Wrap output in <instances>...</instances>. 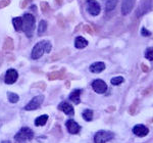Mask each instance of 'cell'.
Returning <instances> with one entry per match:
<instances>
[{
    "label": "cell",
    "instance_id": "cell-1",
    "mask_svg": "<svg viewBox=\"0 0 153 143\" xmlns=\"http://www.w3.org/2000/svg\"><path fill=\"white\" fill-rule=\"evenodd\" d=\"M52 49V45L48 40L40 41L34 46L33 50H32V58L33 60H38L40 58L44 53H49L51 52Z\"/></svg>",
    "mask_w": 153,
    "mask_h": 143
},
{
    "label": "cell",
    "instance_id": "cell-2",
    "mask_svg": "<svg viewBox=\"0 0 153 143\" xmlns=\"http://www.w3.org/2000/svg\"><path fill=\"white\" fill-rule=\"evenodd\" d=\"M35 16L31 13H27L23 18V30L27 34L28 37H32L33 35V31L35 29Z\"/></svg>",
    "mask_w": 153,
    "mask_h": 143
},
{
    "label": "cell",
    "instance_id": "cell-3",
    "mask_svg": "<svg viewBox=\"0 0 153 143\" xmlns=\"http://www.w3.org/2000/svg\"><path fill=\"white\" fill-rule=\"evenodd\" d=\"M33 137H34V132L32 131L30 128L24 127V128H22V129L19 131L18 134L16 135L14 139H16V141L18 143H25L27 141L32 140Z\"/></svg>",
    "mask_w": 153,
    "mask_h": 143
},
{
    "label": "cell",
    "instance_id": "cell-4",
    "mask_svg": "<svg viewBox=\"0 0 153 143\" xmlns=\"http://www.w3.org/2000/svg\"><path fill=\"white\" fill-rule=\"evenodd\" d=\"M114 137V134L109 131H99L94 136V143H106Z\"/></svg>",
    "mask_w": 153,
    "mask_h": 143
},
{
    "label": "cell",
    "instance_id": "cell-5",
    "mask_svg": "<svg viewBox=\"0 0 153 143\" xmlns=\"http://www.w3.org/2000/svg\"><path fill=\"white\" fill-rule=\"evenodd\" d=\"M86 7H87V11L93 16H98L101 11L100 4L98 3L96 0H87V2H86Z\"/></svg>",
    "mask_w": 153,
    "mask_h": 143
},
{
    "label": "cell",
    "instance_id": "cell-6",
    "mask_svg": "<svg viewBox=\"0 0 153 143\" xmlns=\"http://www.w3.org/2000/svg\"><path fill=\"white\" fill-rule=\"evenodd\" d=\"M44 101V96L43 95H39V96H36L34 97L33 99L30 101L28 104L25 107V109L26 110H34V109H37V108L40 107V105L43 103Z\"/></svg>",
    "mask_w": 153,
    "mask_h": 143
},
{
    "label": "cell",
    "instance_id": "cell-7",
    "mask_svg": "<svg viewBox=\"0 0 153 143\" xmlns=\"http://www.w3.org/2000/svg\"><path fill=\"white\" fill-rule=\"evenodd\" d=\"M92 88L96 93H99V94H103L107 90V85L103 80L97 79V80L93 81L92 82Z\"/></svg>",
    "mask_w": 153,
    "mask_h": 143
},
{
    "label": "cell",
    "instance_id": "cell-8",
    "mask_svg": "<svg viewBox=\"0 0 153 143\" xmlns=\"http://www.w3.org/2000/svg\"><path fill=\"white\" fill-rule=\"evenodd\" d=\"M136 0H123L122 2V13L124 16H128L132 12L135 6Z\"/></svg>",
    "mask_w": 153,
    "mask_h": 143
},
{
    "label": "cell",
    "instance_id": "cell-9",
    "mask_svg": "<svg viewBox=\"0 0 153 143\" xmlns=\"http://www.w3.org/2000/svg\"><path fill=\"white\" fill-rule=\"evenodd\" d=\"M66 129L71 134H78L81 130V126L74 120H68L66 121Z\"/></svg>",
    "mask_w": 153,
    "mask_h": 143
},
{
    "label": "cell",
    "instance_id": "cell-10",
    "mask_svg": "<svg viewBox=\"0 0 153 143\" xmlns=\"http://www.w3.org/2000/svg\"><path fill=\"white\" fill-rule=\"evenodd\" d=\"M18 77H19L18 72L16 70H13V69H9V70L6 72L4 81H5L6 84H13L16 80H18Z\"/></svg>",
    "mask_w": 153,
    "mask_h": 143
},
{
    "label": "cell",
    "instance_id": "cell-11",
    "mask_svg": "<svg viewBox=\"0 0 153 143\" xmlns=\"http://www.w3.org/2000/svg\"><path fill=\"white\" fill-rule=\"evenodd\" d=\"M133 133L139 137H144L149 133V130H148V128L145 127L144 125H137L133 128Z\"/></svg>",
    "mask_w": 153,
    "mask_h": 143
},
{
    "label": "cell",
    "instance_id": "cell-12",
    "mask_svg": "<svg viewBox=\"0 0 153 143\" xmlns=\"http://www.w3.org/2000/svg\"><path fill=\"white\" fill-rule=\"evenodd\" d=\"M58 109L59 110H62V112H65V115H75V110H74V107H71L70 103H68V102H65V101L61 102L60 104L58 105Z\"/></svg>",
    "mask_w": 153,
    "mask_h": 143
},
{
    "label": "cell",
    "instance_id": "cell-13",
    "mask_svg": "<svg viewBox=\"0 0 153 143\" xmlns=\"http://www.w3.org/2000/svg\"><path fill=\"white\" fill-rule=\"evenodd\" d=\"M90 72L92 73H95V74H98V73H101L102 71L105 70V65L104 63H101V61H98V63H94L90 66L89 68Z\"/></svg>",
    "mask_w": 153,
    "mask_h": 143
},
{
    "label": "cell",
    "instance_id": "cell-14",
    "mask_svg": "<svg viewBox=\"0 0 153 143\" xmlns=\"http://www.w3.org/2000/svg\"><path fill=\"white\" fill-rule=\"evenodd\" d=\"M88 45V41L86 40L84 37L82 36H79L76 38L75 40V47L78 48V49H82L84 47H86V46Z\"/></svg>",
    "mask_w": 153,
    "mask_h": 143
},
{
    "label": "cell",
    "instance_id": "cell-15",
    "mask_svg": "<svg viewBox=\"0 0 153 143\" xmlns=\"http://www.w3.org/2000/svg\"><path fill=\"white\" fill-rule=\"evenodd\" d=\"M81 89H76L75 91H73V92L70 94V100L71 101H73L74 103H76V104H79L80 103V95H81Z\"/></svg>",
    "mask_w": 153,
    "mask_h": 143
},
{
    "label": "cell",
    "instance_id": "cell-16",
    "mask_svg": "<svg viewBox=\"0 0 153 143\" xmlns=\"http://www.w3.org/2000/svg\"><path fill=\"white\" fill-rule=\"evenodd\" d=\"M118 0H103L106 11H111L115 8Z\"/></svg>",
    "mask_w": 153,
    "mask_h": 143
},
{
    "label": "cell",
    "instance_id": "cell-17",
    "mask_svg": "<svg viewBox=\"0 0 153 143\" xmlns=\"http://www.w3.org/2000/svg\"><path fill=\"white\" fill-rule=\"evenodd\" d=\"M65 70H61L60 72H52L48 75V79L49 80H56V79H62L65 77Z\"/></svg>",
    "mask_w": 153,
    "mask_h": 143
},
{
    "label": "cell",
    "instance_id": "cell-18",
    "mask_svg": "<svg viewBox=\"0 0 153 143\" xmlns=\"http://www.w3.org/2000/svg\"><path fill=\"white\" fill-rule=\"evenodd\" d=\"M12 24L16 31H21L23 28V18H14L12 19Z\"/></svg>",
    "mask_w": 153,
    "mask_h": 143
},
{
    "label": "cell",
    "instance_id": "cell-19",
    "mask_svg": "<svg viewBox=\"0 0 153 143\" xmlns=\"http://www.w3.org/2000/svg\"><path fill=\"white\" fill-rule=\"evenodd\" d=\"M47 120H48V115H40L38 117L37 119L35 120V125L36 126H44L47 123Z\"/></svg>",
    "mask_w": 153,
    "mask_h": 143
},
{
    "label": "cell",
    "instance_id": "cell-20",
    "mask_svg": "<svg viewBox=\"0 0 153 143\" xmlns=\"http://www.w3.org/2000/svg\"><path fill=\"white\" fill-rule=\"evenodd\" d=\"M13 47H14L13 40H12L11 38H9V37H7L3 43V49L4 50H12Z\"/></svg>",
    "mask_w": 153,
    "mask_h": 143
},
{
    "label": "cell",
    "instance_id": "cell-21",
    "mask_svg": "<svg viewBox=\"0 0 153 143\" xmlns=\"http://www.w3.org/2000/svg\"><path fill=\"white\" fill-rule=\"evenodd\" d=\"M83 119L87 122H90V121L93 120V110L91 109H85L83 112Z\"/></svg>",
    "mask_w": 153,
    "mask_h": 143
},
{
    "label": "cell",
    "instance_id": "cell-22",
    "mask_svg": "<svg viewBox=\"0 0 153 143\" xmlns=\"http://www.w3.org/2000/svg\"><path fill=\"white\" fill-rule=\"evenodd\" d=\"M46 29H47V23H46V21H41L38 27V35L41 36L46 31Z\"/></svg>",
    "mask_w": 153,
    "mask_h": 143
},
{
    "label": "cell",
    "instance_id": "cell-23",
    "mask_svg": "<svg viewBox=\"0 0 153 143\" xmlns=\"http://www.w3.org/2000/svg\"><path fill=\"white\" fill-rule=\"evenodd\" d=\"M7 97H8V100L11 103H16L19 99V95L16 94V93H12V92H7Z\"/></svg>",
    "mask_w": 153,
    "mask_h": 143
},
{
    "label": "cell",
    "instance_id": "cell-24",
    "mask_svg": "<svg viewBox=\"0 0 153 143\" xmlns=\"http://www.w3.org/2000/svg\"><path fill=\"white\" fill-rule=\"evenodd\" d=\"M125 81V79L123 78V77H120V76H118V77H114V78H112L111 79V84L112 85H114V86H117V85H120L123 82Z\"/></svg>",
    "mask_w": 153,
    "mask_h": 143
},
{
    "label": "cell",
    "instance_id": "cell-25",
    "mask_svg": "<svg viewBox=\"0 0 153 143\" xmlns=\"http://www.w3.org/2000/svg\"><path fill=\"white\" fill-rule=\"evenodd\" d=\"M145 57L148 60H153V47L147 48V50L145 51Z\"/></svg>",
    "mask_w": 153,
    "mask_h": 143
},
{
    "label": "cell",
    "instance_id": "cell-26",
    "mask_svg": "<svg viewBox=\"0 0 153 143\" xmlns=\"http://www.w3.org/2000/svg\"><path fill=\"white\" fill-rule=\"evenodd\" d=\"M49 8H50V6H49V4L47 3V2H41V9L44 13L47 12L49 10Z\"/></svg>",
    "mask_w": 153,
    "mask_h": 143
},
{
    "label": "cell",
    "instance_id": "cell-27",
    "mask_svg": "<svg viewBox=\"0 0 153 143\" xmlns=\"http://www.w3.org/2000/svg\"><path fill=\"white\" fill-rule=\"evenodd\" d=\"M9 3H10V0H2L0 1V8H4L7 5H9Z\"/></svg>",
    "mask_w": 153,
    "mask_h": 143
},
{
    "label": "cell",
    "instance_id": "cell-28",
    "mask_svg": "<svg viewBox=\"0 0 153 143\" xmlns=\"http://www.w3.org/2000/svg\"><path fill=\"white\" fill-rule=\"evenodd\" d=\"M137 107V101L133 103L132 105H131V107H130V112H131V115H134L135 113V108Z\"/></svg>",
    "mask_w": 153,
    "mask_h": 143
},
{
    "label": "cell",
    "instance_id": "cell-29",
    "mask_svg": "<svg viewBox=\"0 0 153 143\" xmlns=\"http://www.w3.org/2000/svg\"><path fill=\"white\" fill-rule=\"evenodd\" d=\"M141 34H142V36H144V37H148V36H150V32L146 30L145 28H142V30H141Z\"/></svg>",
    "mask_w": 153,
    "mask_h": 143
},
{
    "label": "cell",
    "instance_id": "cell-30",
    "mask_svg": "<svg viewBox=\"0 0 153 143\" xmlns=\"http://www.w3.org/2000/svg\"><path fill=\"white\" fill-rule=\"evenodd\" d=\"M84 29H85V30L87 31L88 33H90V34L92 33V30H91V28H90L89 26H85V28H84Z\"/></svg>",
    "mask_w": 153,
    "mask_h": 143
},
{
    "label": "cell",
    "instance_id": "cell-31",
    "mask_svg": "<svg viewBox=\"0 0 153 143\" xmlns=\"http://www.w3.org/2000/svg\"><path fill=\"white\" fill-rule=\"evenodd\" d=\"M28 1H29V0H25V1L23 2V4H22V7H23V8H25V7H26L27 3H28Z\"/></svg>",
    "mask_w": 153,
    "mask_h": 143
},
{
    "label": "cell",
    "instance_id": "cell-32",
    "mask_svg": "<svg viewBox=\"0 0 153 143\" xmlns=\"http://www.w3.org/2000/svg\"><path fill=\"white\" fill-rule=\"evenodd\" d=\"M142 70L144 71V72H147L148 71V68L145 65H142Z\"/></svg>",
    "mask_w": 153,
    "mask_h": 143
},
{
    "label": "cell",
    "instance_id": "cell-33",
    "mask_svg": "<svg viewBox=\"0 0 153 143\" xmlns=\"http://www.w3.org/2000/svg\"><path fill=\"white\" fill-rule=\"evenodd\" d=\"M1 143H10V141H8V140H6V141H2Z\"/></svg>",
    "mask_w": 153,
    "mask_h": 143
},
{
    "label": "cell",
    "instance_id": "cell-34",
    "mask_svg": "<svg viewBox=\"0 0 153 143\" xmlns=\"http://www.w3.org/2000/svg\"><path fill=\"white\" fill-rule=\"evenodd\" d=\"M56 2H57V3H61V0H56Z\"/></svg>",
    "mask_w": 153,
    "mask_h": 143
},
{
    "label": "cell",
    "instance_id": "cell-35",
    "mask_svg": "<svg viewBox=\"0 0 153 143\" xmlns=\"http://www.w3.org/2000/svg\"><path fill=\"white\" fill-rule=\"evenodd\" d=\"M150 122H151V123H153V120H151V121H150Z\"/></svg>",
    "mask_w": 153,
    "mask_h": 143
}]
</instances>
